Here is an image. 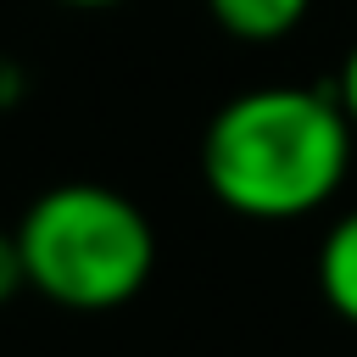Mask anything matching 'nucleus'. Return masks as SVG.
Listing matches in <instances>:
<instances>
[{
    "label": "nucleus",
    "instance_id": "1",
    "mask_svg": "<svg viewBox=\"0 0 357 357\" xmlns=\"http://www.w3.org/2000/svg\"><path fill=\"white\" fill-rule=\"evenodd\" d=\"M351 139L335 89L257 84L229 95L201 134L212 201L251 223H296L329 206L351 173Z\"/></svg>",
    "mask_w": 357,
    "mask_h": 357
},
{
    "label": "nucleus",
    "instance_id": "2",
    "mask_svg": "<svg viewBox=\"0 0 357 357\" xmlns=\"http://www.w3.org/2000/svg\"><path fill=\"white\" fill-rule=\"evenodd\" d=\"M22 279L33 296L67 312L128 307L156 273V229L112 184H50L17 218Z\"/></svg>",
    "mask_w": 357,
    "mask_h": 357
},
{
    "label": "nucleus",
    "instance_id": "3",
    "mask_svg": "<svg viewBox=\"0 0 357 357\" xmlns=\"http://www.w3.org/2000/svg\"><path fill=\"white\" fill-rule=\"evenodd\" d=\"M312 0H206V17L240 45H279L307 22Z\"/></svg>",
    "mask_w": 357,
    "mask_h": 357
},
{
    "label": "nucleus",
    "instance_id": "4",
    "mask_svg": "<svg viewBox=\"0 0 357 357\" xmlns=\"http://www.w3.org/2000/svg\"><path fill=\"white\" fill-rule=\"evenodd\" d=\"M318 290L329 312L357 329V206H346L318 240Z\"/></svg>",
    "mask_w": 357,
    "mask_h": 357
},
{
    "label": "nucleus",
    "instance_id": "5",
    "mask_svg": "<svg viewBox=\"0 0 357 357\" xmlns=\"http://www.w3.org/2000/svg\"><path fill=\"white\" fill-rule=\"evenodd\" d=\"M17 290H28V279H22V251H17V234L0 229V307L17 301Z\"/></svg>",
    "mask_w": 357,
    "mask_h": 357
},
{
    "label": "nucleus",
    "instance_id": "6",
    "mask_svg": "<svg viewBox=\"0 0 357 357\" xmlns=\"http://www.w3.org/2000/svg\"><path fill=\"white\" fill-rule=\"evenodd\" d=\"M335 100H340V112H346V123L357 128V39H351V50L340 56V67H335Z\"/></svg>",
    "mask_w": 357,
    "mask_h": 357
},
{
    "label": "nucleus",
    "instance_id": "7",
    "mask_svg": "<svg viewBox=\"0 0 357 357\" xmlns=\"http://www.w3.org/2000/svg\"><path fill=\"white\" fill-rule=\"evenodd\" d=\"M61 6H73V11H106V6H123V0H61Z\"/></svg>",
    "mask_w": 357,
    "mask_h": 357
}]
</instances>
